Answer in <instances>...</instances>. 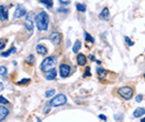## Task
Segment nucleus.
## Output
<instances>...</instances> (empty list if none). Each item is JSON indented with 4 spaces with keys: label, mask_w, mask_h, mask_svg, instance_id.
Returning a JSON list of instances; mask_svg holds the SVG:
<instances>
[{
    "label": "nucleus",
    "mask_w": 145,
    "mask_h": 122,
    "mask_svg": "<svg viewBox=\"0 0 145 122\" xmlns=\"http://www.w3.org/2000/svg\"><path fill=\"white\" fill-rule=\"evenodd\" d=\"M35 22H36V26H37L38 30H40V31L47 30L48 26H49V17L47 15V12H45V11L39 12V14L35 17Z\"/></svg>",
    "instance_id": "f257e3e1"
},
{
    "label": "nucleus",
    "mask_w": 145,
    "mask_h": 122,
    "mask_svg": "<svg viewBox=\"0 0 145 122\" xmlns=\"http://www.w3.org/2000/svg\"><path fill=\"white\" fill-rule=\"evenodd\" d=\"M56 63H57V58H56V57H54V56L47 57V58L44 59V61L41 62L40 69H41V71L47 72L50 69H53L54 67L56 66Z\"/></svg>",
    "instance_id": "f03ea898"
},
{
    "label": "nucleus",
    "mask_w": 145,
    "mask_h": 122,
    "mask_svg": "<svg viewBox=\"0 0 145 122\" xmlns=\"http://www.w3.org/2000/svg\"><path fill=\"white\" fill-rule=\"evenodd\" d=\"M117 93L120 97L125 100H131L133 97V89L131 87H122L117 90Z\"/></svg>",
    "instance_id": "7ed1b4c3"
},
{
    "label": "nucleus",
    "mask_w": 145,
    "mask_h": 122,
    "mask_svg": "<svg viewBox=\"0 0 145 122\" xmlns=\"http://www.w3.org/2000/svg\"><path fill=\"white\" fill-rule=\"evenodd\" d=\"M67 102V98L65 94H57L55 98H53V99L50 100V104L51 107H60V105L65 104V103Z\"/></svg>",
    "instance_id": "20e7f679"
},
{
    "label": "nucleus",
    "mask_w": 145,
    "mask_h": 122,
    "mask_svg": "<svg viewBox=\"0 0 145 122\" xmlns=\"http://www.w3.org/2000/svg\"><path fill=\"white\" fill-rule=\"evenodd\" d=\"M59 73L61 78H67L70 74V67L66 63H63L59 66Z\"/></svg>",
    "instance_id": "39448f33"
},
{
    "label": "nucleus",
    "mask_w": 145,
    "mask_h": 122,
    "mask_svg": "<svg viewBox=\"0 0 145 122\" xmlns=\"http://www.w3.org/2000/svg\"><path fill=\"white\" fill-rule=\"evenodd\" d=\"M49 40L54 46H58L61 41V35L59 32H53L49 36Z\"/></svg>",
    "instance_id": "423d86ee"
},
{
    "label": "nucleus",
    "mask_w": 145,
    "mask_h": 122,
    "mask_svg": "<svg viewBox=\"0 0 145 122\" xmlns=\"http://www.w3.org/2000/svg\"><path fill=\"white\" fill-rule=\"evenodd\" d=\"M27 15V11H26L25 7L21 6V5H18L16 10H15V14H14V17L15 18H21L24 17V16Z\"/></svg>",
    "instance_id": "0eeeda50"
},
{
    "label": "nucleus",
    "mask_w": 145,
    "mask_h": 122,
    "mask_svg": "<svg viewBox=\"0 0 145 122\" xmlns=\"http://www.w3.org/2000/svg\"><path fill=\"white\" fill-rule=\"evenodd\" d=\"M9 114V110L4 105H0V122L6 120V118Z\"/></svg>",
    "instance_id": "6e6552de"
},
{
    "label": "nucleus",
    "mask_w": 145,
    "mask_h": 122,
    "mask_svg": "<svg viewBox=\"0 0 145 122\" xmlns=\"http://www.w3.org/2000/svg\"><path fill=\"white\" fill-rule=\"evenodd\" d=\"M0 20H8V10L5 6H0Z\"/></svg>",
    "instance_id": "1a4fd4ad"
},
{
    "label": "nucleus",
    "mask_w": 145,
    "mask_h": 122,
    "mask_svg": "<svg viewBox=\"0 0 145 122\" xmlns=\"http://www.w3.org/2000/svg\"><path fill=\"white\" fill-rule=\"evenodd\" d=\"M36 51H37L38 54H41V56H46L47 52H48L47 48H46L45 46H43V45H38L37 47H36Z\"/></svg>",
    "instance_id": "9d476101"
},
{
    "label": "nucleus",
    "mask_w": 145,
    "mask_h": 122,
    "mask_svg": "<svg viewBox=\"0 0 145 122\" xmlns=\"http://www.w3.org/2000/svg\"><path fill=\"white\" fill-rule=\"evenodd\" d=\"M77 63H78V66H85V64H86V57L84 56V54L83 53H79V54H77Z\"/></svg>",
    "instance_id": "9b49d317"
},
{
    "label": "nucleus",
    "mask_w": 145,
    "mask_h": 122,
    "mask_svg": "<svg viewBox=\"0 0 145 122\" xmlns=\"http://www.w3.org/2000/svg\"><path fill=\"white\" fill-rule=\"evenodd\" d=\"M57 76V71H56V69L55 68H53V69H50L49 71H47V76H46V79L47 80H54L56 78Z\"/></svg>",
    "instance_id": "f8f14e48"
},
{
    "label": "nucleus",
    "mask_w": 145,
    "mask_h": 122,
    "mask_svg": "<svg viewBox=\"0 0 145 122\" xmlns=\"http://www.w3.org/2000/svg\"><path fill=\"white\" fill-rule=\"evenodd\" d=\"M99 18L104 20H108V18H110V10H108V8H104L102 10V12L99 14Z\"/></svg>",
    "instance_id": "ddd939ff"
},
{
    "label": "nucleus",
    "mask_w": 145,
    "mask_h": 122,
    "mask_svg": "<svg viewBox=\"0 0 145 122\" xmlns=\"http://www.w3.org/2000/svg\"><path fill=\"white\" fill-rule=\"evenodd\" d=\"M145 114V109L144 108H137L135 111H134V116L135 118H139V116Z\"/></svg>",
    "instance_id": "4468645a"
},
{
    "label": "nucleus",
    "mask_w": 145,
    "mask_h": 122,
    "mask_svg": "<svg viewBox=\"0 0 145 122\" xmlns=\"http://www.w3.org/2000/svg\"><path fill=\"white\" fill-rule=\"evenodd\" d=\"M81 47H82V42L79 40H76L74 43V46H72V52L77 53L79 51V49H81Z\"/></svg>",
    "instance_id": "2eb2a0df"
},
{
    "label": "nucleus",
    "mask_w": 145,
    "mask_h": 122,
    "mask_svg": "<svg viewBox=\"0 0 145 122\" xmlns=\"http://www.w3.org/2000/svg\"><path fill=\"white\" fill-rule=\"evenodd\" d=\"M41 4H44L46 7L48 8V9H50V8H53L54 6V1L53 0H39Z\"/></svg>",
    "instance_id": "dca6fc26"
},
{
    "label": "nucleus",
    "mask_w": 145,
    "mask_h": 122,
    "mask_svg": "<svg viewBox=\"0 0 145 122\" xmlns=\"http://www.w3.org/2000/svg\"><path fill=\"white\" fill-rule=\"evenodd\" d=\"M76 9L78 10V11H81V12H85V11H86V6L83 5V4H78V2H77V4H76Z\"/></svg>",
    "instance_id": "f3484780"
},
{
    "label": "nucleus",
    "mask_w": 145,
    "mask_h": 122,
    "mask_svg": "<svg viewBox=\"0 0 145 122\" xmlns=\"http://www.w3.org/2000/svg\"><path fill=\"white\" fill-rule=\"evenodd\" d=\"M84 37H85V40H86V41H89L90 43H94V42H95L94 38H93L92 36L89 35V33H87V32H84Z\"/></svg>",
    "instance_id": "a211bd4d"
},
{
    "label": "nucleus",
    "mask_w": 145,
    "mask_h": 122,
    "mask_svg": "<svg viewBox=\"0 0 145 122\" xmlns=\"http://www.w3.org/2000/svg\"><path fill=\"white\" fill-rule=\"evenodd\" d=\"M16 51V49L15 48H11V49H9L8 51H6V52H2L1 53V57H4V58H6V57H8V56H10L12 52H15Z\"/></svg>",
    "instance_id": "6ab92c4d"
},
{
    "label": "nucleus",
    "mask_w": 145,
    "mask_h": 122,
    "mask_svg": "<svg viewBox=\"0 0 145 122\" xmlns=\"http://www.w3.org/2000/svg\"><path fill=\"white\" fill-rule=\"evenodd\" d=\"M55 89H50V90H47L45 93V95H46V98H50V97H53L54 94H55Z\"/></svg>",
    "instance_id": "aec40b11"
},
{
    "label": "nucleus",
    "mask_w": 145,
    "mask_h": 122,
    "mask_svg": "<svg viewBox=\"0 0 145 122\" xmlns=\"http://www.w3.org/2000/svg\"><path fill=\"white\" fill-rule=\"evenodd\" d=\"M8 70L5 66H0V76H6Z\"/></svg>",
    "instance_id": "412c9836"
},
{
    "label": "nucleus",
    "mask_w": 145,
    "mask_h": 122,
    "mask_svg": "<svg viewBox=\"0 0 145 122\" xmlns=\"http://www.w3.org/2000/svg\"><path fill=\"white\" fill-rule=\"evenodd\" d=\"M50 107H51V104H50V101L46 104V107H45V109H44V113H48L49 111H50Z\"/></svg>",
    "instance_id": "4be33fe9"
},
{
    "label": "nucleus",
    "mask_w": 145,
    "mask_h": 122,
    "mask_svg": "<svg viewBox=\"0 0 145 122\" xmlns=\"http://www.w3.org/2000/svg\"><path fill=\"white\" fill-rule=\"evenodd\" d=\"M92 76V73H90V68L89 67H86V71H85V73H84V78H86V77H90Z\"/></svg>",
    "instance_id": "5701e85b"
},
{
    "label": "nucleus",
    "mask_w": 145,
    "mask_h": 122,
    "mask_svg": "<svg viewBox=\"0 0 145 122\" xmlns=\"http://www.w3.org/2000/svg\"><path fill=\"white\" fill-rule=\"evenodd\" d=\"M9 101L6 99L5 97H2V95H0V104H7Z\"/></svg>",
    "instance_id": "b1692460"
},
{
    "label": "nucleus",
    "mask_w": 145,
    "mask_h": 122,
    "mask_svg": "<svg viewBox=\"0 0 145 122\" xmlns=\"http://www.w3.org/2000/svg\"><path fill=\"white\" fill-rule=\"evenodd\" d=\"M26 61H27L28 63H33V62H35V57H33L32 54H30V56L27 58V60H26Z\"/></svg>",
    "instance_id": "393cba45"
},
{
    "label": "nucleus",
    "mask_w": 145,
    "mask_h": 122,
    "mask_svg": "<svg viewBox=\"0 0 145 122\" xmlns=\"http://www.w3.org/2000/svg\"><path fill=\"white\" fill-rule=\"evenodd\" d=\"M30 79H22L20 81H18V84H26V83H29Z\"/></svg>",
    "instance_id": "a878e982"
},
{
    "label": "nucleus",
    "mask_w": 145,
    "mask_h": 122,
    "mask_svg": "<svg viewBox=\"0 0 145 122\" xmlns=\"http://www.w3.org/2000/svg\"><path fill=\"white\" fill-rule=\"evenodd\" d=\"M135 100H136V102H142V100H143V95H142V94H138V95H136Z\"/></svg>",
    "instance_id": "bb28decb"
},
{
    "label": "nucleus",
    "mask_w": 145,
    "mask_h": 122,
    "mask_svg": "<svg viewBox=\"0 0 145 122\" xmlns=\"http://www.w3.org/2000/svg\"><path fill=\"white\" fill-rule=\"evenodd\" d=\"M59 4L63 5V6H67V5H69L70 2H69V1H64V0H59Z\"/></svg>",
    "instance_id": "cd10ccee"
},
{
    "label": "nucleus",
    "mask_w": 145,
    "mask_h": 122,
    "mask_svg": "<svg viewBox=\"0 0 145 122\" xmlns=\"http://www.w3.org/2000/svg\"><path fill=\"white\" fill-rule=\"evenodd\" d=\"M125 41L128 43V46H133V45H134V43L132 42L131 40H129V38H128V37H125Z\"/></svg>",
    "instance_id": "c85d7f7f"
},
{
    "label": "nucleus",
    "mask_w": 145,
    "mask_h": 122,
    "mask_svg": "<svg viewBox=\"0 0 145 122\" xmlns=\"http://www.w3.org/2000/svg\"><path fill=\"white\" fill-rule=\"evenodd\" d=\"M57 12H63V14H67L68 10L67 9H57Z\"/></svg>",
    "instance_id": "c756f323"
},
{
    "label": "nucleus",
    "mask_w": 145,
    "mask_h": 122,
    "mask_svg": "<svg viewBox=\"0 0 145 122\" xmlns=\"http://www.w3.org/2000/svg\"><path fill=\"white\" fill-rule=\"evenodd\" d=\"M99 119H100V120H103V121H106V120H107V118H106L104 114H99Z\"/></svg>",
    "instance_id": "7c9ffc66"
},
{
    "label": "nucleus",
    "mask_w": 145,
    "mask_h": 122,
    "mask_svg": "<svg viewBox=\"0 0 145 122\" xmlns=\"http://www.w3.org/2000/svg\"><path fill=\"white\" fill-rule=\"evenodd\" d=\"M2 90H4V83H2V82L0 81V92H1Z\"/></svg>",
    "instance_id": "2f4dec72"
},
{
    "label": "nucleus",
    "mask_w": 145,
    "mask_h": 122,
    "mask_svg": "<svg viewBox=\"0 0 145 122\" xmlns=\"http://www.w3.org/2000/svg\"><path fill=\"white\" fill-rule=\"evenodd\" d=\"M89 59H90L92 61H95V57L93 56V54H90V56H89Z\"/></svg>",
    "instance_id": "473e14b6"
},
{
    "label": "nucleus",
    "mask_w": 145,
    "mask_h": 122,
    "mask_svg": "<svg viewBox=\"0 0 145 122\" xmlns=\"http://www.w3.org/2000/svg\"><path fill=\"white\" fill-rule=\"evenodd\" d=\"M141 122H145V118H143V119H141Z\"/></svg>",
    "instance_id": "72a5a7b5"
},
{
    "label": "nucleus",
    "mask_w": 145,
    "mask_h": 122,
    "mask_svg": "<svg viewBox=\"0 0 145 122\" xmlns=\"http://www.w3.org/2000/svg\"><path fill=\"white\" fill-rule=\"evenodd\" d=\"M144 78H145V74H144Z\"/></svg>",
    "instance_id": "f704fd0d"
}]
</instances>
